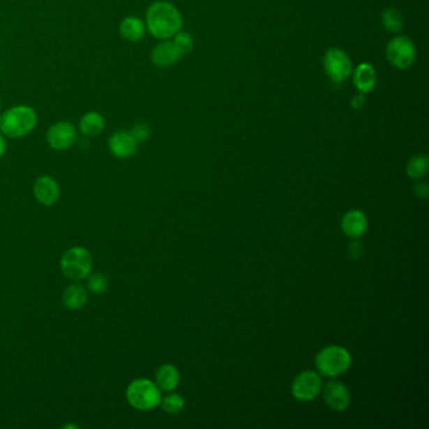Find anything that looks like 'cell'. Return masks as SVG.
<instances>
[{"label":"cell","mask_w":429,"mask_h":429,"mask_svg":"<svg viewBox=\"0 0 429 429\" xmlns=\"http://www.w3.org/2000/svg\"><path fill=\"white\" fill-rule=\"evenodd\" d=\"M146 26L153 37L167 40L181 31L183 18L178 8L172 3L155 1L146 12Z\"/></svg>","instance_id":"cell-1"},{"label":"cell","mask_w":429,"mask_h":429,"mask_svg":"<svg viewBox=\"0 0 429 429\" xmlns=\"http://www.w3.org/2000/svg\"><path fill=\"white\" fill-rule=\"evenodd\" d=\"M37 125V115L32 107L15 106L0 117V130L12 139H20L32 133Z\"/></svg>","instance_id":"cell-2"},{"label":"cell","mask_w":429,"mask_h":429,"mask_svg":"<svg viewBox=\"0 0 429 429\" xmlns=\"http://www.w3.org/2000/svg\"><path fill=\"white\" fill-rule=\"evenodd\" d=\"M315 366L322 377L336 378L350 368L352 355L343 346H326L316 355Z\"/></svg>","instance_id":"cell-3"},{"label":"cell","mask_w":429,"mask_h":429,"mask_svg":"<svg viewBox=\"0 0 429 429\" xmlns=\"http://www.w3.org/2000/svg\"><path fill=\"white\" fill-rule=\"evenodd\" d=\"M160 389L148 379H136L128 385L126 398L135 409L151 410L161 402Z\"/></svg>","instance_id":"cell-4"},{"label":"cell","mask_w":429,"mask_h":429,"mask_svg":"<svg viewBox=\"0 0 429 429\" xmlns=\"http://www.w3.org/2000/svg\"><path fill=\"white\" fill-rule=\"evenodd\" d=\"M92 269V256L82 247H72L64 253L61 259V269L67 278L72 281H81L90 275Z\"/></svg>","instance_id":"cell-5"},{"label":"cell","mask_w":429,"mask_h":429,"mask_svg":"<svg viewBox=\"0 0 429 429\" xmlns=\"http://www.w3.org/2000/svg\"><path fill=\"white\" fill-rule=\"evenodd\" d=\"M385 54L393 67L398 70H407L416 62V45L407 36H397L386 45Z\"/></svg>","instance_id":"cell-6"},{"label":"cell","mask_w":429,"mask_h":429,"mask_svg":"<svg viewBox=\"0 0 429 429\" xmlns=\"http://www.w3.org/2000/svg\"><path fill=\"white\" fill-rule=\"evenodd\" d=\"M324 68L331 81L343 84L352 76V59L345 51L340 48H330L324 56Z\"/></svg>","instance_id":"cell-7"},{"label":"cell","mask_w":429,"mask_h":429,"mask_svg":"<svg viewBox=\"0 0 429 429\" xmlns=\"http://www.w3.org/2000/svg\"><path fill=\"white\" fill-rule=\"evenodd\" d=\"M322 380L320 374L311 370L302 372L294 379L291 393L299 402H311L320 394Z\"/></svg>","instance_id":"cell-8"},{"label":"cell","mask_w":429,"mask_h":429,"mask_svg":"<svg viewBox=\"0 0 429 429\" xmlns=\"http://www.w3.org/2000/svg\"><path fill=\"white\" fill-rule=\"evenodd\" d=\"M77 139L76 128L68 121L54 123L47 133V141L54 150H67Z\"/></svg>","instance_id":"cell-9"},{"label":"cell","mask_w":429,"mask_h":429,"mask_svg":"<svg viewBox=\"0 0 429 429\" xmlns=\"http://www.w3.org/2000/svg\"><path fill=\"white\" fill-rule=\"evenodd\" d=\"M325 403L336 412H344L350 404V391L339 380H330L324 386Z\"/></svg>","instance_id":"cell-10"},{"label":"cell","mask_w":429,"mask_h":429,"mask_svg":"<svg viewBox=\"0 0 429 429\" xmlns=\"http://www.w3.org/2000/svg\"><path fill=\"white\" fill-rule=\"evenodd\" d=\"M341 231L346 237L359 238L368 231V219L366 214L360 211H349L341 218Z\"/></svg>","instance_id":"cell-11"},{"label":"cell","mask_w":429,"mask_h":429,"mask_svg":"<svg viewBox=\"0 0 429 429\" xmlns=\"http://www.w3.org/2000/svg\"><path fill=\"white\" fill-rule=\"evenodd\" d=\"M352 76L354 86L360 93L368 95L377 86V72L370 63H360L355 70H352Z\"/></svg>","instance_id":"cell-12"},{"label":"cell","mask_w":429,"mask_h":429,"mask_svg":"<svg viewBox=\"0 0 429 429\" xmlns=\"http://www.w3.org/2000/svg\"><path fill=\"white\" fill-rule=\"evenodd\" d=\"M109 148L116 158L126 159L135 154L137 142L128 131H116L115 134L110 137Z\"/></svg>","instance_id":"cell-13"},{"label":"cell","mask_w":429,"mask_h":429,"mask_svg":"<svg viewBox=\"0 0 429 429\" xmlns=\"http://www.w3.org/2000/svg\"><path fill=\"white\" fill-rule=\"evenodd\" d=\"M34 197L38 200L40 204L52 205L54 204L59 198V186L57 181L52 179L51 176H42L39 178L34 184Z\"/></svg>","instance_id":"cell-14"},{"label":"cell","mask_w":429,"mask_h":429,"mask_svg":"<svg viewBox=\"0 0 429 429\" xmlns=\"http://www.w3.org/2000/svg\"><path fill=\"white\" fill-rule=\"evenodd\" d=\"M183 57L178 45L174 42H163L151 53V61L159 67H170Z\"/></svg>","instance_id":"cell-15"},{"label":"cell","mask_w":429,"mask_h":429,"mask_svg":"<svg viewBox=\"0 0 429 429\" xmlns=\"http://www.w3.org/2000/svg\"><path fill=\"white\" fill-rule=\"evenodd\" d=\"M180 382L179 370L173 364H165L155 374V384L163 391H173Z\"/></svg>","instance_id":"cell-16"},{"label":"cell","mask_w":429,"mask_h":429,"mask_svg":"<svg viewBox=\"0 0 429 429\" xmlns=\"http://www.w3.org/2000/svg\"><path fill=\"white\" fill-rule=\"evenodd\" d=\"M120 33L128 42H139L145 36V24L136 17H128L120 24Z\"/></svg>","instance_id":"cell-17"},{"label":"cell","mask_w":429,"mask_h":429,"mask_svg":"<svg viewBox=\"0 0 429 429\" xmlns=\"http://www.w3.org/2000/svg\"><path fill=\"white\" fill-rule=\"evenodd\" d=\"M87 291L81 285H72L64 291L63 302L70 310H80L87 302Z\"/></svg>","instance_id":"cell-18"},{"label":"cell","mask_w":429,"mask_h":429,"mask_svg":"<svg viewBox=\"0 0 429 429\" xmlns=\"http://www.w3.org/2000/svg\"><path fill=\"white\" fill-rule=\"evenodd\" d=\"M105 128V119L98 112H87L80 121V130L86 136H96Z\"/></svg>","instance_id":"cell-19"},{"label":"cell","mask_w":429,"mask_h":429,"mask_svg":"<svg viewBox=\"0 0 429 429\" xmlns=\"http://www.w3.org/2000/svg\"><path fill=\"white\" fill-rule=\"evenodd\" d=\"M382 24L388 32H400L404 26L403 15L396 8H386L382 13Z\"/></svg>","instance_id":"cell-20"},{"label":"cell","mask_w":429,"mask_h":429,"mask_svg":"<svg viewBox=\"0 0 429 429\" xmlns=\"http://www.w3.org/2000/svg\"><path fill=\"white\" fill-rule=\"evenodd\" d=\"M429 159L427 155H416L407 164V175L412 179L423 178L428 172Z\"/></svg>","instance_id":"cell-21"},{"label":"cell","mask_w":429,"mask_h":429,"mask_svg":"<svg viewBox=\"0 0 429 429\" xmlns=\"http://www.w3.org/2000/svg\"><path fill=\"white\" fill-rule=\"evenodd\" d=\"M160 405L161 408L169 414H176V413H179L184 409L186 400L179 394H170L164 399H161Z\"/></svg>","instance_id":"cell-22"},{"label":"cell","mask_w":429,"mask_h":429,"mask_svg":"<svg viewBox=\"0 0 429 429\" xmlns=\"http://www.w3.org/2000/svg\"><path fill=\"white\" fill-rule=\"evenodd\" d=\"M87 277H89L87 278V287L92 294H103L109 287L106 277L101 273H93V275H89Z\"/></svg>","instance_id":"cell-23"},{"label":"cell","mask_w":429,"mask_h":429,"mask_svg":"<svg viewBox=\"0 0 429 429\" xmlns=\"http://www.w3.org/2000/svg\"><path fill=\"white\" fill-rule=\"evenodd\" d=\"M173 42L175 45H178V48H179L183 56L190 53L193 51V48H194V39H193L192 36L189 33L180 31V32L176 33L174 36Z\"/></svg>","instance_id":"cell-24"},{"label":"cell","mask_w":429,"mask_h":429,"mask_svg":"<svg viewBox=\"0 0 429 429\" xmlns=\"http://www.w3.org/2000/svg\"><path fill=\"white\" fill-rule=\"evenodd\" d=\"M130 134L133 135V137H134L135 141L137 144L139 142H144V141L148 140L149 136H150V128H149L146 123L140 122V123L135 125Z\"/></svg>","instance_id":"cell-25"},{"label":"cell","mask_w":429,"mask_h":429,"mask_svg":"<svg viewBox=\"0 0 429 429\" xmlns=\"http://www.w3.org/2000/svg\"><path fill=\"white\" fill-rule=\"evenodd\" d=\"M347 248H349V250H349V255H350V257L354 258V259H358V258H360L361 255H363V246H361V243H359V242H352Z\"/></svg>","instance_id":"cell-26"},{"label":"cell","mask_w":429,"mask_h":429,"mask_svg":"<svg viewBox=\"0 0 429 429\" xmlns=\"http://www.w3.org/2000/svg\"><path fill=\"white\" fill-rule=\"evenodd\" d=\"M366 95L364 93H360L358 92V95L352 97V107L354 110L363 109V106L366 105Z\"/></svg>","instance_id":"cell-27"},{"label":"cell","mask_w":429,"mask_h":429,"mask_svg":"<svg viewBox=\"0 0 429 429\" xmlns=\"http://www.w3.org/2000/svg\"><path fill=\"white\" fill-rule=\"evenodd\" d=\"M428 192V186H427V184H424V183L416 184V186H414V193H416V197H419V198H427Z\"/></svg>","instance_id":"cell-28"},{"label":"cell","mask_w":429,"mask_h":429,"mask_svg":"<svg viewBox=\"0 0 429 429\" xmlns=\"http://www.w3.org/2000/svg\"><path fill=\"white\" fill-rule=\"evenodd\" d=\"M6 149H7V144H6V140H4V137L0 135V158L4 155L6 153Z\"/></svg>","instance_id":"cell-29"},{"label":"cell","mask_w":429,"mask_h":429,"mask_svg":"<svg viewBox=\"0 0 429 429\" xmlns=\"http://www.w3.org/2000/svg\"><path fill=\"white\" fill-rule=\"evenodd\" d=\"M0 109H1V98H0Z\"/></svg>","instance_id":"cell-30"}]
</instances>
